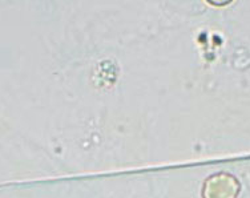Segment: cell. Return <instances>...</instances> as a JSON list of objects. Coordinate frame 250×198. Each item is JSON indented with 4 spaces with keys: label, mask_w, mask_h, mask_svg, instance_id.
Instances as JSON below:
<instances>
[{
    "label": "cell",
    "mask_w": 250,
    "mask_h": 198,
    "mask_svg": "<svg viewBox=\"0 0 250 198\" xmlns=\"http://www.w3.org/2000/svg\"><path fill=\"white\" fill-rule=\"evenodd\" d=\"M240 192V182L229 173H217L205 181L202 189L204 198H236Z\"/></svg>",
    "instance_id": "cell-1"
}]
</instances>
